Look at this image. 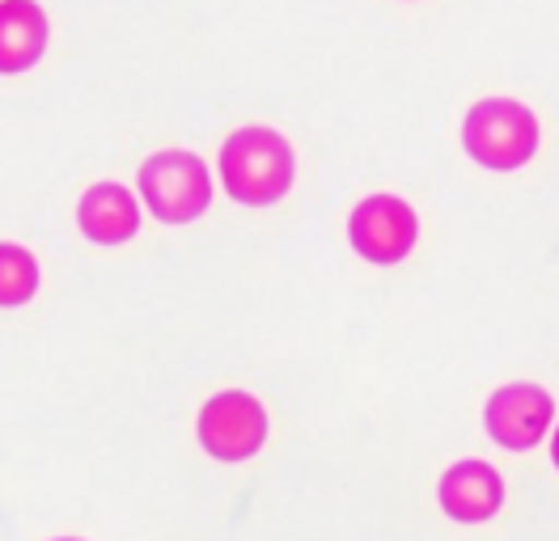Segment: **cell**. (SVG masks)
I'll use <instances>...</instances> for the list:
<instances>
[{
    "mask_svg": "<svg viewBox=\"0 0 559 541\" xmlns=\"http://www.w3.org/2000/svg\"><path fill=\"white\" fill-rule=\"evenodd\" d=\"M76 225L98 245H123L140 229L136 195L128 187H119V182H98L76 203Z\"/></svg>",
    "mask_w": 559,
    "mask_h": 541,
    "instance_id": "obj_8",
    "label": "cell"
},
{
    "mask_svg": "<svg viewBox=\"0 0 559 541\" xmlns=\"http://www.w3.org/2000/svg\"><path fill=\"white\" fill-rule=\"evenodd\" d=\"M200 444L216 461H246L267 444V410L254 394L225 389L200 410Z\"/></svg>",
    "mask_w": 559,
    "mask_h": 541,
    "instance_id": "obj_6",
    "label": "cell"
},
{
    "mask_svg": "<svg viewBox=\"0 0 559 541\" xmlns=\"http://www.w3.org/2000/svg\"><path fill=\"white\" fill-rule=\"evenodd\" d=\"M47 51V13L35 0H0V72H26Z\"/></svg>",
    "mask_w": 559,
    "mask_h": 541,
    "instance_id": "obj_9",
    "label": "cell"
},
{
    "mask_svg": "<svg viewBox=\"0 0 559 541\" xmlns=\"http://www.w3.org/2000/svg\"><path fill=\"white\" fill-rule=\"evenodd\" d=\"M140 200L148 203V212L166 225H191L209 212L212 203V178L209 166L187 153V148H166L153 153L140 166Z\"/></svg>",
    "mask_w": 559,
    "mask_h": 541,
    "instance_id": "obj_3",
    "label": "cell"
},
{
    "mask_svg": "<svg viewBox=\"0 0 559 541\" xmlns=\"http://www.w3.org/2000/svg\"><path fill=\"white\" fill-rule=\"evenodd\" d=\"M551 466L559 470V423L551 428Z\"/></svg>",
    "mask_w": 559,
    "mask_h": 541,
    "instance_id": "obj_11",
    "label": "cell"
},
{
    "mask_svg": "<svg viewBox=\"0 0 559 541\" xmlns=\"http://www.w3.org/2000/svg\"><path fill=\"white\" fill-rule=\"evenodd\" d=\"M551 423H556V398L534 381H509L484 406V432L509 453L538 448L551 436Z\"/></svg>",
    "mask_w": 559,
    "mask_h": 541,
    "instance_id": "obj_5",
    "label": "cell"
},
{
    "mask_svg": "<svg viewBox=\"0 0 559 541\" xmlns=\"http://www.w3.org/2000/svg\"><path fill=\"white\" fill-rule=\"evenodd\" d=\"M38 292V263L35 254L17 241H0V304H26Z\"/></svg>",
    "mask_w": 559,
    "mask_h": 541,
    "instance_id": "obj_10",
    "label": "cell"
},
{
    "mask_svg": "<svg viewBox=\"0 0 559 541\" xmlns=\"http://www.w3.org/2000/svg\"><path fill=\"white\" fill-rule=\"evenodd\" d=\"M419 237L416 207L399 195H369L352 207L348 241L352 250L373 267H399Z\"/></svg>",
    "mask_w": 559,
    "mask_h": 541,
    "instance_id": "obj_4",
    "label": "cell"
},
{
    "mask_svg": "<svg viewBox=\"0 0 559 541\" xmlns=\"http://www.w3.org/2000/svg\"><path fill=\"white\" fill-rule=\"evenodd\" d=\"M538 119L534 110L518 98H484L475 101L462 119V148L471 153V161L496 173L522 169L538 153Z\"/></svg>",
    "mask_w": 559,
    "mask_h": 541,
    "instance_id": "obj_2",
    "label": "cell"
},
{
    "mask_svg": "<svg viewBox=\"0 0 559 541\" xmlns=\"http://www.w3.org/2000/svg\"><path fill=\"white\" fill-rule=\"evenodd\" d=\"M437 495H441V507H445L450 520H457V525H484V520H491L504 507V478L488 461L466 457V461H454L450 470L441 473Z\"/></svg>",
    "mask_w": 559,
    "mask_h": 541,
    "instance_id": "obj_7",
    "label": "cell"
},
{
    "mask_svg": "<svg viewBox=\"0 0 559 541\" xmlns=\"http://www.w3.org/2000/svg\"><path fill=\"white\" fill-rule=\"evenodd\" d=\"M60 541H76V538H60Z\"/></svg>",
    "mask_w": 559,
    "mask_h": 541,
    "instance_id": "obj_12",
    "label": "cell"
},
{
    "mask_svg": "<svg viewBox=\"0 0 559 541\" xmlns=\"http://www.w3.org/2000/svg\"><path fill=\"white\" fill-rule=\"evenodd\" d=\"M297 178L293 144L276 128H238L221 148V182L246 207H267L288 195Z\"/></svg>",
    "mask_w": 559,
    "mask_h": 541,
    "instance_id": "obj_1",
    "label": "cell"
}]
</instances>
